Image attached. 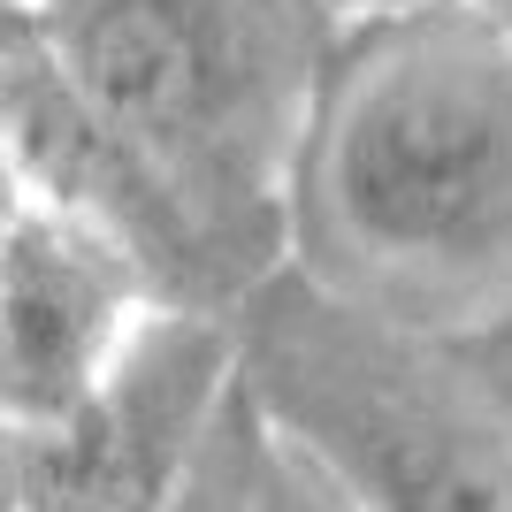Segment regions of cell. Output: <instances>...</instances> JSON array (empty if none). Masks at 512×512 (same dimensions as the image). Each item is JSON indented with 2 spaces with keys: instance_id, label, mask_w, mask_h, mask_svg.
<instances>
[{
  "instance_id": "cell-3",
  "label": "cell",
  "mask_w": 512,
  "mask_h": 512,
  "mask_svg": "<svg viewBox=\"0 0 512 512\" xmlns=\"http://www.w3.org/2000/svg\"><path fill=\"white\" fill-rule=\"evenodd\" d=\"M237 383L360 512H512V413L467 344L390 329L283 268L237 306Z\"/></svg>"
},
{
  "instance_id": "cell-8",
  "label": "cell",
  "mask_w": 512,
  "mask_h": 512,
  "mask_svg": "<svg viewBox=\"0 0 512 512\" xmlns=\"http://www.w3.org/2000/svg\"><path fill=\"white\" fill-rule=\"evenodd\" d=\"M467 360L482 367V383H490V390H497V406L512 413V329H497V337L467 344Z\"/></svg>"
},
{
  "instance_id": "cell-7",
  "label": "cell",
  "mask_w": 512,
  "mask_h": 512,
  "mask_svg": "<svg viewBox=\"0 0 512 512\" xmlns=\"http://www.w3.org/2000/svg\"><path fill=\"white\" fill-rule=\"evenodd\" d=\"M245 474H253V398L237 383L230 413L214 428L207 459H199V482H192V497H184V512H245Z\"/></svg>"
},
{
  "instance_id": "cell-6",
  "label": "cell",
  "mask_w": 512,
  "mask_h": 512,
  "mask_svg": "<svg viewBox=\"0 0 512 512\" xmlns=\"http://www.w3.org/2000/svg\"><path fill=\"white\" fill-rule=\"evenodd\" d=\"M245 512H360L352 497L329 482L321 459H306L291 436L260 421L253 406V474H245Z\"/></svg>"
},
{
  "instance_id": "cell-9",
  "label": "cell",
  "mask_w": 512,
  "mask_h": 512,
  "mask_svg": "<svg viewBox=\"0 0 512 512\" xmlns=\"http://www.w3.org/2000/svg\"><path fill=\"white\" fill-rule=\"evenodd\" d=\"M329 8L352 23V16H398V8H444V0H329Z\"/></svg>"
},
{
  "instance_id": "cell-2",
  "label": "cell",
  "mask_w": 512,
  "mask_h": 512,
  "mask_svg": "<svg viewBox=\"0 0 512 512\" xmlns=\"http://www.w3.org/2000/svg\"><path fill=\"white\" fill-rule=\"evenodd\" d=\"M291 268L413 337L512 329V23L497 0L337 31L291 169Z\"/></svg>"
},
{
  "instance_id": "cell-1",
  "label": "cell",
  "mask_w": 512,
  "mask_h": 512,
  "mask_svg": "<svg viewBox=\"0 0 512 512\" xmlns=\"http://www.w3.org/2000/svg\"><path fill=\"white\" fill-rule=\"evenodd\" d=\"M329 0H0V192L92 214L161 299L237 314L291 268Z\"/></svg>"
},
{
  "instance_id": "cell-4",
  "label": "cell",
  "mask_w": 512,
  "mask_h": 512,
  "mask_svg": "<svg viewBox=\"0 0 512 512\" xmlns=\"http://www.w3.org/2000/svg\"><path fill=\"white\" fill-rule=\"evenodd\" d=\"M237 398V314H161L62 421H0V512H184Z\"/></svg>"
},
{
  "instance_id": "cell-10",
  "label": "cell",
  "mask_w": 512,
  "mask_h": 512,
  "mask_svg": "<svg viewBox=\"0 0 512 512\" xmlns=\"http://www.w3.org/2000/svg\"><path fill=\"white\" fill-rule=\"evenodd\" d=\"M497 16H505V23H512V0H497Z\"/></svg>"
},
{
  "instance_id": "cell-5",
  "label": "cell",
  "mask_w": 512,
  "mask_h": 512,
  "mask_svg": "<svg viewBox=\"0 0 512 512\" xmlns=\"http://www.w3.org/2000/svg\"><path fill=\"white\" fill-rule=\"evenodd\" d=\"M161 283L92 214L0 199V421H62L161 314Z\"/></svg>"
}]
</instances>
